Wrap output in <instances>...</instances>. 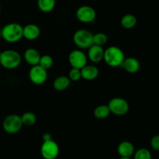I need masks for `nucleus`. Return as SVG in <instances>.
I'll use <instances>...</instances> for the list:
<instances>
[{"mask_svg":"<svg viewBox=\"0 0 159 159\" xmlns=\"http://www.w3.org/2000/svg\"><path fill=\"white\" fill-rule=\"evenodd\" d=\"M24 27L18 23H10L2 28V38L8 43H16L24 38Z\"/></svg>","mask_w":159,"mask_h":159,"instance_id":"obj_1","label":"nucleus"},{"mask_svg":"<svg viewBox=\"0 0 159 159\" xmlns=\"http://www.w3.org/2000/svg\"><path fill=\"white\" fill-rule=\"evenodd\" d=\"M125 59L124 52L119 47L110 46L105 50L104 60L109 66L121 67Z\"/></svg>","mask_w":159,"mask_h":159,"instance_id":"obj_2","label":"nucleus"},{"mask_svg":"<svg viewBox=\"0 0 159 159\" xmlns=\"http://www.w3.org/2000/svg\"><path fill=\"white\" fill-rule=\"evenodd\" d=\"M22 62L21 55L15 50L8 49L2 52L0 56V65L7 70H14Z\"/></svg>","mask_w":159,"mask_h":159,"instance_id":"obj_3","label":"nucleus"},{"mask_svg":"<svg viewBox=\"0 0 159 159\" xmlns=\"http://www.w3.org/2000/svg\"><path fill=\"white\" fill-rule=\"evenodd\" d=\"M94 34L87 29H79L74 33L73 40L76 47L80 49H88L94 45L93 42Z\"/></svg>","mask_w":159,"mask_h":159,"instance_id":"obj_4","label":"nucleus"},{"mask_svg":"<svg viewBox=\"0 0 159 159\" xmlns=\"http://www.w3.org/2000/svg\"><path fill=\"white\" fill-rule=\"evenodd\" d=\"M23 126L21 116L16 114L8 115L2 122V128L9 134H17L22 129Z\"/></svg>","mask_w":159,"mask_h":159,"instance_id":"obj_5","label":"nucleus"},{"mask_svg":"<svg viewBox=\"0 0 159 159\" xmlns=\"http://www.w3.org/2000/svg\"><path fill=\"white\" fill-rule=\"evenodd\" d=\"M111 113L116 116H124L129 109V105L126 99L123 98H113L108 104Z\"/></svg>","mask_w":159,"mask_h":159,"instance_id":"obj_6","label":"nucleus"},{"mask_svg":"<svg viewBox=\"0 0 159 159\" xmlns=\"http://www.w3.org/2000/svg\"><path fill=\"white\" fill-rule=\"evenodd\" d=\"M41 154L44 159H56L59 154V144L55 140L44 141L41 147Z\"/></svg>","mask_w":159,"mask_h":159,"instance_id":"obj_7","label":"nucleus"},{"mask_svg":"<svg viewBox=\"0 0 159 159\" xmlns=\"http://www.w3.org/2000/svg\"><path fill=\"white\" fill-rule=\"evenodd\" d=\"M76 17L81 23L84 24L93 23L96 18V11L93 7L90 6H81L76 10Z\"/></svg>","mask_w":159,"mask_h":159,"instance_id":"obj_8","label":"nucleus"},{"mask_svg":"<svg viewBox=\"0 0 159 159\" xmlns=\"http://www.w3.org/2000/svg\"><path fill=\"white\" fill-rule=\"evenodd\" d=\"M88 56L81 49L73 50L69 55V62L72 68L81 70L88 65Z\"/></svg>","mask_w":159,"mask_h":159,"instance_id":"obj_9","label":"nucleus"},{"mask_svg":"<svg viewBox=\"0 0 159 159\" xmlns=\"http://www.w3.org/2000/svg\"><path fill=\"white\" fill-rule=\"evenodd\" d=\"M29 78H30V81L34 84H43L48 79L47 70L39 65L31 66L30 71H29Z\"/></svg>","mask_w":159,"mask_h":159,"instance_id":"obj_10","label":"nucleus"},{"mask_svg":"<svg viewBox=\"0 0 159 159\" xmlns=\"http://www.w3.org/2000/svg\"><path fill=\"white\" fill-rule=\"evenodd\" d=\"M88 59L94 63H98L104 60L105 49L102 46L97 45H93L88 48Z\"/></svg>","mask_w":159,"mask_h":159,"instance_id":"obj_11","label":"nucleus"},{"mask_svg":"<svg viewBox=\"0 0 159 159\" xmlns=\"http://www.w3.org/2000/svg\"><path fill=\"white\" fill-rule=\"evenodd\" d=\"M41 54L39 52L34 48H29L24 52V58L25 62L31 66H37L39 64L41 59Z\"/></svg>","mask_w":159,"mask_h":159,"instance_id":"obj_12","label":"nucleus"},{"mask_svg":"<svg viewBox=\"0 0 159 159\" xmlns=\"http://www.w3.org/2000/svg\"><path fill=\"white\" fill-rule=\"evenodd\" d=\"M134 145L129 141H122L117 147V152L120 157H131L135 153Z\"/></svg>","mask_w":159,"mask_h":159,"instance_id":"obj_13","label":"nucleus"},{"mask_svg":"<svg viewBox=\"0 0 159 159\" xmlns=\"http://www.w3.org/2000/svg\"><path fill=\"white\" fill-rule=\"evenodd\" d=\"M24 38L29 41L37 39L41 34V30L39 27L34 24H28L24 27Z\"/></svg>","mask_w":159,"mask_h":159,"instance_id":"obj_14","label":"nucleus"},{"mask_svg":"<svg viewBox=\"0 0 159 159\" xmlns=\"http://www.w3.org/2000/svg\"><path fill=\"white\" fill-rule=\"evenodd\" d=\"M121 67L124 69L128 73L134 74L139 71L140 68V63L138 59L136 58L128 57L125 59Z\"/></svg>","mask_w":159,"mask_h":159,"instance_id":"obj_15","label":"nucleus"},{"mask_svg":"<svg viewBox=\"0 0 159 159\" xmlns=\"http://www.w3.org/2000/svg\"><path fill=\"white\" fill-rule=\"evenodd\" d=\"M99 70L95 66L86 65L81 69L82 78L86 80H93L98 76Z\"/></svg>","mask_w":159,"mask_h":159,"instance_id":"obj_16","label":"nucleus"},{"mask_svg":"<svg viewBox=\"0 0 159 159\" xmlns=\"http://www.w3.org/2000/svg\"><path fill=\"white\" fill-rule=\"evenodd\" d=\"M70 83L71 81L68 76H59L53 81V88L57 91H63L70 87Z\"/></svg>","mask_w":159,"mask_h":159,"instance_id":"obj_17","label":"nucleus"},{"mask_svg":"<svg viewBox=\"0 0 159 159\" xmlns=\"http://www.w3.org/2000/svg\"><path fill=\"white\" fill-rule=\"evenodd\" d=\"M137 19L134 15L133 14H126L121 18V20H120V24L121 26L125 29H132L137 25Z\"/></svg>","mask_w":159,"mask_h":159,"instance_id":"obj_18","label":"nucleus"},{"mask_svg":"<svg viewBox=\"0 0 159 159\" xmlns=\"http://www.w3.org/2000/svg\"><path fill=\"white\" fill-rule=\"evenodd\" d=\"M56 0H38V7L42 13H48L56 7Z\"/></svg>","mask_w":159,"mask_h":159,"instance_id":"obj_19","label":"nucleus"},{"mask_svg":"<svg viewBox=\"0 0 159 159\" xmlns=\"http://www.w3.org/2000/svg\"><path fill=\"white\" fill-rule=\"evenodd\" d=\"M110 114H111V111H110L108 105H98L94 110V116L98 119H106L109 116Z\"/></svg>","mask_w":159,"mask_h":159,"instance_id":"obj_20","label":"nucleus"},{"mask_svg":"<svg viewBox=\"0 0 159 159\" xmlns=\"http://www.w3.org/2000/svg\"><path fill=\"white\" fill-rule=\"evenodd\" d=\"M21 119L24 126H30L34 125L37 121V116L32 111H26L21 116Z\"/></svg>","mask_w":159,"mask_h":159,"instance_id":"obj_21","label":"nucleus"},{"mask_svg":"<svg viewBox=\"0 0 159 159\" xmlns=\"http://www.w3.org/2000/svg\"><path fill=\"white\" fill-rule=\"evenodd\" d=\"M53 63H54V60H53L52 57L49 55H43L41 56V59L38 65L43 67L45 70H49L52 67Z\"/></svg>","mask_w":159,"mask_h":159,"instance_id":"obj_22","label":"nucleus"},{"mask_svg":"<svg viewBox=\"0 0 159 159\" xmlns=\"http://www.w3.org/2000/svg\"><path fill=\"white\" fill-rule=\"evenodd\" d=\"M134 158L133 159H151L152 155H151V151L147 148H140L137 150L134 154Z\"/></svg>","mask_w":159,"mask_h":159,"instance_id":"obj_23","label":"nucleus"},{"mask_svg":"<svg viewBox=\"0 0 159 159\" xmlns=\"http://www.w3.org/2000/svg\"><path fill=\"white\" fill-rule=\"evenodd\" d=\"M93 42H94V45L103 47V45H105L108 42V36L102 32L96 33L93 37Z\"/></svg>","mask_w":159,"mask_h":159,"instance_id":"obj_24","label":"nucleus"},{"mask_svg":"<svg viewBox=\"0 0 159 159\" xmlns=\"http://www.w3.org/2000/svg\"><path fill=\"white\" fill-rule=\"evenodd\" d=\"M68 77L70 78V81L77 82L82 78L81 76V70L76 68H72L70 70Z\"/></svg>","mask_w":159,"mask_h":159,"instance_id":"obj_25","label":"nucleus"},{"mask_svg":"<svg viewBox=\"0 0 159 159\" xmlns=\"http://www.w3.org/2000/svg\"><path fill=\"white\" fill-rule=\"evenodd\" d=\"M151 147L154 151H159V135H154L151 140Z\"/></svg>","mask_w":159,"mask_h":159,"instance_id":"obj_26","label":"nucleus"},{"mask_svg":"<svg viewBox=\"0 0 159 159\" xmlns=\"http://www.w3.org/2000/svg\"><path fill=\"white\" fill-rule=\"evenodd\" d=\"M42 140L44 141H48V140H52V135L48 133H45L42 135Z\"/></svg>","mask_w":159,"mask_h":159,"instance_id":"obj_27","label":"nucleus"},{"mask_svg":"<svg viewBox=\"0 0 159 159\" xmlns=\"http://www.w3.org/2000/svg\"><path fill=\"white\" fill-rule=\"evenodd\" d=\"M119 159H133L132 157H120Z\"/></svg>","mask_w":159,"mask_h":159,"instance_id":"obj_28","label":"nucleus"},{"mask_svg":"<svg viewBox=\"0 0 159 159\" xmlns=\"http://www.w3.org/2000/svg\"><path fill=\"white\" fill-rule=\"evenodd\" d=\"M0 38H2V28H0Z\"/></svg>","mask_w":159,"mask_h":159,"instance_id":"obj_29","label":"nucleus"},{"mask_svg":"<svg viewBox=\"0 0 159 159\" xmlns=\"http://www.w3.org/2000/svg\"><path fill=\"white\" fill-rule=\"evenodd\" d=\"M1 9H2V7H1V5H0V12H1Z\"/></svg>","mask_w":159,"mask_h":159,"instance_id":"obj_30","label":"nucleus"},{"mask_svg":"<svg viewBox=\"0 0 159 159\" xmlns=\"http://www.w3.org/2000/svg\"><path fill=\"white\" fill-rule=\"evenodd\" d=\"M1 53H2V51H1V49H0V56H1Z\"/></svg>","mask_w":159,"mask_h":159,"instance_id":"obj_31","label":"nucleus"}]
</instances>
